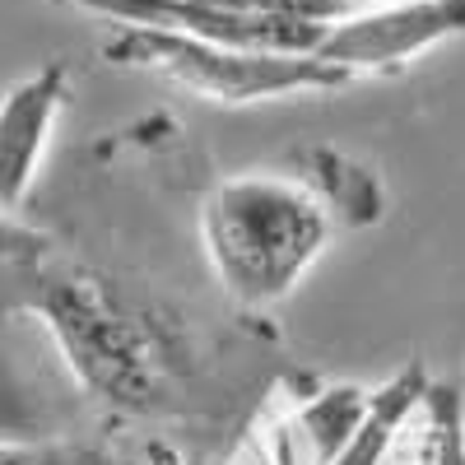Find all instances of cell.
Segmentation results:
<instances>
[{
	"label": "cell",
	"instance_id": "7",
	"mask_svg": "<svg viewBox=\"0 0 465 465\" xmlns=\"http://www.w3.org/2000/svg\"><path fill=\"white\" fill-rule=\"evenodd\" d=\"M429 386H433L429 368H423L419 359H410L391 381L377 386V391L368 396V410H363V419H359L354 438L344 442V451H340L331 465H381L386 456H391L396 438L414 423L423 396H429Z\"/></svg>",
	"mask_w": 465,
	"mask_h": 465
},
{
	"label": "cell",
	"instance_id": "3",
	"mask_svg": "<svg viewBox=\"0 0 465 465\" xmlns=\"http://www.w3.org/2000/svg\"><path fill=\"white\" fill-rule=\"evenodd\" d=\"M103 56L126 70L163 74L186 94L219 107H252V103L293 98V94H335L359 80V74H349L322 56L238 52V47L201 43V37H182V33H153V28H122L103 47Z\"/></svg>",
	"mask_w": 465,
	"mask_h": 465
},
{
	"label": "cell",
	"instance_id": "1",
	"mask_svg": "<svg viewBox=\"0 0 465 465\" xmlns=\"http://www.w3.org/2000/svg\"><path fill=\"white\" fill-rule=\"evenodd\" d=\"M28 312L43 322L65 368L116 414H159L177 405L182 349L144 307L126 302L94 270H43Z\"/></svg>",
	"mask_w": 465,
	"mask_h": 465
},
{
	"label": "cell",
	"instance_id": "4",
	"mask_svg": "<svg viewBox=\"0 0 465 465\" xmlns=\"http://www.w3.org/2000/svg\"><path fill=\"white\" fill-rule=\"evenodd\" d=\"M65 10L98 15L116 28L182 33L238 52L317 56L331 24L354 10L344 0H280V5H232V0H56Z\"/></svg>",
	"mask_w": 465,
	"mask_h": 465
},
{
	"label": "cell",
	"instance_id": "14",
	"mask_svg": "<svg viewBox=\"0 0 465 465\" xmlns=\"http://www.w3.org/2000/svg\"><path fill=\"white\" fill-rule=\"evenodd\" d=\"M344 5L359 15V10H377V5H401V0H344Z\"/></svg>",
	"mask_w": 465,
	"mask_h": 465
},
{
	"label": "cell",
	"instance_id": "15",
	"mask_svg": "<svg viewBox=\"0 0 465 465\" xmlns=\"http://www.w3.org/2000/svg\"><path fill=\"white\" fill-rule=\"evenodd\" d=\"M232 5H280V0H232Z\"/></svg>",
	"mask_w": 465,
	"mask_h": 465
},
{
	"label": "cell",
	"instance_id": "12",
	"mask_svg": "<svg viewBox=\"0 0 465 465\" xmlns=\"http://www.w3.org/2000/svg\"><path fill=\"white\" fill-rule=\"evenodd\" d=\"M0 465H98V456L52 442H0Z\"/></svg>",
	"mask_w": 465,
	"mask_h": 465
},
{
	"label": "cell",
	"instance_id": "13",
	"mask_svg": "<svg viewBox=\"0 0 465 465\" xmlns=\"http://www.w3.org/2000/svg\"><path fill=\"white\" fill-rule=\"evenodd\" d=\"M122 465H177V456H173L168 447H144L140 456H131V460H122Z\"/></svg>",
	"mask_w": 465,
	"mask_h": 465
},
{
	"label": "cell",
	"instance_id": "10",
	"mask_svg": "<svg viewBox=\"0 0 465 465\" xmlns=\"http://www.w3.org/2000/svg\"><path fill=\"white\" fill-rule=\"evenodd\" d=\"M0 442H43V429H37V410L24 391V381L0 344Z\"/></svg>",
	"mask_w": 465,
	"mask_h": 465
},
{
	"label": "cell",
	"instance_id": "9",
	"mask_svg": "<svg viewBox=\"0 0 465 465\" xmlns=\"http://www.w3.org/2000/svg\"><path fill=\"white\" fill-rule=\"evenodd\" d=\"M410 465H465V386L433 381L414 414Z\"/></svg>",
	"mask_w": 465,
	"mask_h": 465
},
{
	"label": "cell",
	"instance_id": "2",
	"mask_svg": "<svg viewBox=\"0 0 465 465\" xmlns=\"http://www.w3.org/2000/svg\"><path fill=\"white\" fill-rule=\"evenodd\" d=\"M205 256L223 293L242 307L284 302L331 242V205L307 182L228 177L201 205Z\"/></svg>",
	"mask_w": 465,
	"mask_h": 465
},
{
	"label": "cell",
	"instance_id": "8",
	"mask_svg": "<svg viewBox=\"0 0 465 465\" xmlns=\"http://www.w3.org/2000/svg\"><path fill=\"white\" fill-rule=\"evenodd\" d=\"M368 386H354V381H344V386H326L322 396H312L289 423V442H293V465H331L344 442L354 438L359 429V419L368 410Z\"/></svg>",
	"mask_w": 465,
	"mask_h": 465
},
{
	"label": "cell",
	"instance_id": "5",
	"mask_svg": "<svg viewBox=\"0 0 465 465\" xmlns=\"http://www.w3.org/2000/svg\"><path fill=\"white\" fill-rule=\"evenodd\" d=\"M465 33V0H401L359 10L322 37L317 56L349 74H391Z\"/></svg>",
	"mask_w": 465,
	"mask_h": 465
},
{
	"label": "cell",
	"instance_id": "6",
	"mask_svg": "<svg viewBox=\"0 0 465 465\" xmlns=\"http://www.w3.org/2000/svg\"><path fill=\"white\" fill-rule=\"evenodd\" d=\"M70 103V65L47 61L0 98V210L28 201L47 140Z\"/></svg>",
	"mask_w": 465,
	"mask_h": 465
},
{
	"label": "cell",
	"instance_id": "11",
	"mask_svg": "<svg viewBox=\"0 0 465 465\" xmlns=\"http://www.w3.org/2000/svg\"><path fill=\"white\" fill-rule=\"evenodd\" d=\"M43 256H47V232L10 219V210H0V265H37Z\"/></svg>",
	"mask_w": 465,
	"mask_h": 465
}]
</instances>
